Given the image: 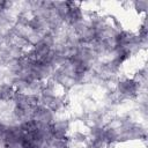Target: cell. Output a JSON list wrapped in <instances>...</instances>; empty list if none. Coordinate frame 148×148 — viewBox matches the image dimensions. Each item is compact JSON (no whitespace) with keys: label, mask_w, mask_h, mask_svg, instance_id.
Instances as JSON below:
<instances>
[{"label":"cell","mask_w":148,"mask_h":148,"mask_svg":"<svg viewBox=\"0 0 148 148\" xmlns=\"http://www.w3.org/2000/svg\"><path fill=\"white\" fill-rule=\"evenodd\" d=\"M141 88L146 89V87L141 86L135 79L133 77H121L118 79L114 83V89L118 92V95L124 101H133L136 99L140 96Z\"/></svg>","instance_id":"1"},{"label":"cell","mask_w":148,"mask_h":148,"mask_svg":"<svg viewBox=\"0 0 148 148\" xmlns=\"http://www.w3.org/2000/svg\"><path fill=\"white\" fill-rule=\"evenodd\" d=\"M0 147H2V141H1V139H0Z\"/></svg>","instance_id":"7"},{"label":"cell","mask_w":148,"mask_h":148,"mask_svg":"<svg viewBox=\"0 0 148 148\" xmlns=\"http://www.w3.org/2000/svg\"><path fill=\"white\" fill-rule=\"evenodd\" d=\"M10 102L13 105H20V106H28L27 105V92L22 91H14Z\"/></svg>","instance_id":"5"},{"label":"cell","mask_w":148,"mask_h":148,"mask_svg":"<svg viewBox=\"0 0 148 148\" xmlns=\"http://www.w3.org/2000/svg\"><path fill=\"white\" fill-rule=\"evenodd\" d=\"M118 130L114 125L108 124L104 126V131H103V140L106 145V147L109 146H113L114 143H117L118 141Z\"/></svg>","instance_id":"2"},{"label":"cell","mask_w":148,"mask_h":148,"mask_svg":"<svg viewBox=\"0 0 148 148\" xmlns=\"http://www.w3.org/2000/svg\"><path fill=\"white\" fill-rule=\"evenodd\" d=\"M27 29L30 32H36V34H43L46 30V24L45 22L37 15H31L28 24H27Z\"/></svg>","instance_id":"3"},{"label":"cell","mask_w":148,"mask_h":148,"mask_svg":"<svg viewBox=\"0 0 148 148\" xmlns=\"http://www.w3.org/2000/svg\"><path fill=\"white\" fill-rule=\"evenodd\" d=\"M69 139L75 145H79V146H84L89 139L88 136V133L87 132H83V131H80V130H76L74 131L72 134L69 133Z\"/></svg>","instance_id":"4"},{"label":"cell","mask_w":148,"mask_h":148,"mask_svg":"<svg viewBox=\"0 0 148 148\" xmlns=\"http://www.w3.org/2000/svg\"><path fill=\"white\" fill-rule=\"evenodd\" d=\"M131 6L133 7V9L135 10L136 14H139V15L140 14H145L146 10L148 9V1H146V0H136V1H133Z\"/></svg>","instance_id":"6"}]
</instances>
